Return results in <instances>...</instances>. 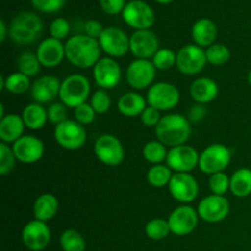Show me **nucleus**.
I'll use <instances>...</instances> for the list:
<instances>
[{
  "label": "nucleus",
  "instance_id": "obj_47",
  "mask_svg": "<svg viewBox=\"0 0 251 251\" xmlns=\"http://www.w3.org/2000/svg\"><path fill=\"white\" fill-rule=\"evenodd\" d=\"M83 29H85L86 36L95 39H100V37L102 36L103 31H104L102 24H100V21H97V20H88V21H86L85 26H83Z\"/></svg>",
  "mask_w": 251,
  "mask_h": 251
},
{
  "label": "nucleus",
  "instance_id": "obj_3",
  "mask_svg": "<svg viewBox=\"0 0 251 251\" xmlns=\"http://www.w3.org/2000/svg\"><path fill=\"white\" fill-rule=\"evenodd\" d=\"M43 31V21L34 12L22 11L11 20L9 36L12 42L21 46L31 44L39 38Z\"/></svg>",
  "mask_w": 251,
  "mask_h": 251
},
{
  "label": "nucleus",
  "instance_id": "obj_2",
  "mask_svg": "<svg viewBox=\"0 0 251 251\" xmlns=\"http://www.w3.org/2000/svg\"><path fill=\"white\" fill-rule=\"evenodd\" d=\"M154 132L157 140L162 144L176 147L185 145V142L190 139L191 125L186 117L178 113H172L161 118L157 126L154 127Z\"/></svg>",
  "mask_w": 251,
  "mask_h": 251
},
{
  "label": "nucleus",
  "instance_id": "obj_33",
  "mask_svg": "<svg viewBox=\"0 0 251 251\" xmlns=\"http://www.w3.org/2000/svg\"><path fill=\"white\" fill-rule=\"evenodd\" d=\"M166 145L162 144L161 141H150L142 149V156L147 162L152 164H161L167 158Z\"/></svg>",
  "mask_w": 251,
  "mask_h": 251
},
{
  "label": "nucleus",
  "instance_id": "obj_35",
  "mask_svg": "<svg viewBox=\"0 0 251 251\" xmlns=\"http://www.w3.org/2000/svg\"><path fill=\"white\" fill-rule=\"evenodd\" d=\"M145 233L147 237L152 240H162L168 237L171 233V227H169L168 221L163 218H154L147 222L145 227Z\"/></svg>",
  "mask_w": 251,
  "mask_h": 251
},
{
  "label": "nucleus",
  "instance_id": "obj_19",
  "mask_svg": "<svg viewBox=\"0 0 251 251\" xmlns=\"http://www.w3.org/2000/svg\"><path fill=\"white\" fill-rule=\"evenodd\" d=\"M159 50V41L151 29L135 31L130 37V51L137 59L153 58Z\"/></svg>",
  "mask_w": 251,
  "mask_h": 251
},
{
  "label": "nucleus",
  "instance_id": "obj_9",
  "mask_svg": "<svg viewBox=\"0 0 251 251\" xmlns=\"http://www.w3.org/2000/svg\"><path fill=\"white\" fill-rule=\"evenodd\" d=\"M95 154L100 162L109 167H117L124 161L125 150L114 135L104 134L96 140Z\"/></svg>",
  "mask_w": 251,
  "mask_h": 251
},
{
  "label": "nucleus",
  "instance_id": "obj_12",
  "mask_svg": "<svg viewBox=\"0 0 251 251\" xmlns=\"http://www.w3.org/2000/svg\"><path fill=\"white\" fill-rule=\"evenodd\" d=\"M171 233L178 237H185L196 229L199 225V213L189 205L179 206L174 208L168 217Z\"/></svg>",
  "mask_w": 251,
  "mask_h": 251
},
{
  "label": "nucleus",
  "instance_id": "obj_52",
  "mask_svg": "<svg viewBox=\"0 0 251 251\" xmlns=\"http://www.w3.org/2000/svg\"><path fill=\"white\" fill-rule=\"evenodd\" d=\"M248 81H249V83L251 85V70L249 71V75H248Z\"/></svg>",
  "mask_w": 251,
  "mask_h": 251
},
{
  "label": "nucleus",
  "instance_id": "obj_38",
  "mask_svg": "<svg viewBox=\"0 0 251 251\" xmlns=\"http://www.w3.org/2000/svg\"><path fill=\"white\" fill-rule=\"evenodd\" d=\"M16 161L17 159L12 151V147H10L5 142H1L0 144V174L1 176L9 174L14 169Z\"/></svg>",
  "mask_w": 251,
  "mask_h": 251
},
{
  "label": "nucleus",
  "instance_id": "obj_26",
  "mask_svg": "<svg viewBox=\"0 0 251 251\" xmlns=\"http://www.w3.org/2000/svg\"><path fill=\"white\" fill-rule=\"evenodd\" d=\"M59 211V201L53 194H42L37 198L33 205L34 220L48 222L53 220Z\"/></svg>",
  "mask_w": 251,
  "mask_h": 251
},
{
  "label": "nucleus",
  "instance_id": "obj_28",
  "mask_svg": "<svg viewBox=\"0 0 251 251\" xmlns=\"http://www.w3.org/2000/svg\"><path fill=\"white\" fill-rule=\"evenodd\" d=\"M22 119L29 130H39L48 122V112L39 103H31L26 105L22 112Z\"/></svg>",
  "mask_w": 251,
  "mask_h": 251
},
{
  "label": "nucleus",
  "instance_id": "obj_10",
  "mask_svg": "<svg viewBox=\"0 0 251 251\" xmlns=\"http://www.w3.org/2000/svg\"><path fill=\"white\" fill-rule=\"evenodd\" d=\"M206 50L196 44H186L176 53V68L184 75H196L205 68Z\"/></svg>",
  "mask_w": 251,
  "mask_h": 251
},
{
  "label": "nucleus",
  "instance_id": "obj_40",
  "mask_svg": "<svg viewBox=\"0 0 251 251\" xmlns=\"http://www.w3.org/2000/svg\"><path fill=\"white\" fill-rule=\"evenodd\" d=\"M91 105L95 109L97 114H104L109 110L112 100H110V96L105 90H98L93 93L91 97Z\"/></svg>",
  "mask_w": 251,
  "mask_h": 251
},
{
  "label": "nucleus",
  "instance_id": "obj_15",
  "mask_svg": "<svg viewBox=\"0 0 251 251\" xmlns=\"http://www.w3.org/2000/svg\"><path fill=\"white\" fill-rule=\"evenodd\" d=\"M153 63L146 59H135L126 69V81L134 90H145L151 87L156 76Z\"/></svg>",
  "mask_w": 251,
  "mask_h": 251
},
{
  "label": "nucleus",
  "instance_id": "obj_44",
  "mask_svg": "<svg viewBox=\"0 0 251 251\" xmlns=\"http://www.w3.org/2000/svg\"><path fill=\"white\" fill-rule=\"evenodd\" d=\"M66 0H31L32 5L37 10L46 14H54L63 9Z\"/></svg>",
  "mask_w": 251,
  "mask_h": 251
},
{
  "label": "nucleus",
  "instance_id": "obj_30",
  "mask_svg": "<svg viewBox=\"0 0 251 251\" xmlns=\"http://www.w3.org/2000/svg\"><path fill=\"white\" fill-rule=\"evenodd\" d=\"M172 176H173L172 169L168 166L154 164L149 169L146 178L150 185L153 188H164V186H168Z\"/></svg>",
  "mask_w": 251,
  "mask_h": 251
},
{
  "label": "nucleus",
  "instance_id": "obj_13",
  "mask_svg": "<svg viewBox=\"0 0 251 251\" xmlns=\"http://www.w3.org/2000/svg\"><path fill=\"white\" fill-rule=\"evenodd\" d=\"M100 49L110 58H122L130 50V38L118 27H107L98 39Z\"/></svg>",
  "mask_w": 251,
  "mask_h": 251
},
{
  "label": "nucleus",
  "instance_id": "obj_11",
  "mask_svg": "<svg viewBox=\"0 0 251 251\" xmlns=\"http://www.w3.org/2000/svg\"><path fill=\"white\" fill-rule=\"evenodd\" d=\"M200 154L193 146L180 145L172 147L167 154V166L176 173H190L199 167Z\"/></svg>",
  "mask_w": 251,
  "mask_h": 251
},
{
  "label": "nucleus",
  "instance_id": "obj_51",
  "mask_svg": "<svg viewBox=\"0 0 251 251\" xmlns=\"http://www.w3.org/2000/svg\"><path fill=\"white\" fill-rule=\"evenodd\" d=\"M154 1H157L158 4H169V2H172L173 0H154Z\"/></svg>",
  "mask_w": 251,
  "mask_h": 251
},
{
  "label": "nucleus",
  "instance_id": "obj_5",
  "mask_svg": "<svg viewBox=\"0 0 251 251\" xmlns=\"http://www.w3.org/2000/svg\"><path fill=\"white\" fill-rule=\"evenodd\" d=\"M232 161V152L226 145L212 144L200 154L199 168L202 173L212 174L223 172Z\"/></svg>",
  "mask_w": 251,
  "mask_h": 251
},
{
  "label": "nucleus",
  "instance_id": "obj_25",
  "mask_svg": "<svg viewBox=\"0 0 251 251\" xmlns=\"http://www.w3.org/2000/svg\"><path fill=\"white\" fill-rule=\"evenodd\" d=\"M190 96L196 103L207 104L218 96V85L210 77L196 78L190 86Z\"/></svg>",
  "mask_w": 251,
  "mask_h": 251
},
{
  "label": "nucleus",
  "instance_id": "obj_23",
  "mask_svg": "<svg viewBox=\"0 0 251 251\" xmlns=\"http://www.w3.org/2000/svg\"><path fill=\"white\" fill-rule=\"evenodd\" d=\"M217 33V26L210 19L198 20L191 28V38H193L194 44L201 48H208L215 44Z\"/></svg>",
  "mask_w": 251,
  "mask_h": 251
},
{
  "label": "nucleus",
  "instance_id": "obj_4",
  "mask_svg": "<svg viewBox=\"0 0 251 251\" xmlns=\"http://www.w3.org/2000/svg\"><path fill=\"white\" fill-rule=\"evenodd\" d=\"M90 92L91 83L88 78L81 74H73L61 82L59 97L66 107L75 109L80 104L86 103Z\"/></svg>",
  "mask_w": 251,
  "mask_h": 251
},
{
  "label": "nucleus",
  "instance_id": "obj_20",
  "mask_svg": "<svg viewBox=\"0 0 251 251\" xmlns=\"http://www.w3.org/2000/svg\"><path fill=\"white\" fill-rule=\"evenodd\" d=\"M22 242L27 249L32 251L46 249L50 242V229L48 225L38 220L28 222L22 230Z\"/></svg>",
  "mask_w": 251,
  "mask_h": 251
},
{
  "label": "nucleus",
  "instance_id": "obj_18",
  "mask_svg": "<svg viewBox=\"0 0 251 251\" xmlns=\"http://www.w3.org/2000/svg\"><path fill=\"white\" fill-rule=\"evenodd\" d=\"M11 147L17 161L25 164L36 163L44 154L43 141L33 135H24Z\"/></svg>",
  "mask_w": 251,
  "mask_h": 251
},
{
  "label": "nucleus",
  "instance_id": "obj_14",
  "mask_svg": "<svg viewBox=\"0 0 251 251\" xmlns=\"http://www.w3.org/2000/svg\"><path fill=\"white\" fill-rule=\"evenodd\" d=\"M168 189L172 198L181 203L193 202L199 195V183L190 173L173 174Z\"/></svg>",
  "mask_w": 251,
  "mask_h": 251
},
{
  "label": "nucleus",
  "instance_id": "obj_34",
  "mask_svg": "<svg viewBox=\"0 0 251 251\" xmlns=\"http://www.w3.org/2000/svg\"><path fill=\"white\" fill-rule=\"evenodd\" d=\"M60 245L64 251H85L86 249L85 239L75 229H66L61 234Z\"/></svg>",
  "mask_w": 251,
  "mask_h": 251
},
{
  "label": "nucleus",
  "instance_id": "obj_49",
  "mask_svg": "<svg viewBox=\"0 0 251 251\" xmlns=\"http://www.w3.org/2000/svg\"><path fill=\"white\" fill-rule=\"evenodd\" d=\"M7 33H9V29H7L6 24L4 20H0V42H4L6 39Z\"/></svg>",
  "mask_w": 251,
  "mask_h": 251
},
{
  "label": "nucleus",
  "instance_id": "obj_45",
  "mask_svg": "<svg viewBox=\"0 0 251 251\" xmlns=\"http://www.w3.org/2000/svg\"><path fill=\"white\" fill-rule=\"evenodd\" d=\"M100 9L108 15H118L124 11L126 6L125 0H100Z\"/></svg>",
  "mask_w": 251,
  "mask_h": 251
},
{
  "label": "nucleus",
  "instance_id": "obj_36",
  "mask_svg": "<svg viewBox=\"0 0 251 251\" xmlns=\"http://www.w3.org/2000/svg\"><path fill=\"white\" fill-rule=\"evenodd\" d=\"M206 59H207V63L212 65H225L230 59V50L225 44L215 43L206 49Z\"/></svg>",
  "mask_w": 251,
  "mask_h": 251
},
{
  "label": "nucleus",
  "instance_id": "obj_42",
  "mask_svg": "<svg viewBox=\"0 0 251 251\" xmlns=\"http://www.w3.org/2000/svg\"><path fill=\"white\" fill-rule=\"evenodd\" d=\"M74 114H75L76 122L82 125H88L95 120L97 113L95 112L92 105L88 104V103H83V104H80L74 109Z\"/></svg>",
  "mask_w": 251,
  "mask_h": 251
},
{
  "label": "nucleus",
  "instance_id": "obj_29",
  "mask_svg": "<svg viewBox=\"0 0 251 251\" xmlns=\"http://www.w3.org/2000/svg\"><path fill=\"white\" fill-rule=\"evenodd\" d=\"M230 193L235 198H248L251 195V169L239 168L230 176Z\"/></svg>",
  "mask_w": 251,
  "mask_h": 251
},
{
  "label": "nucleus",
  "instance_id": "obj_27",
  "mask_svg": "<svg viewBox=\"0 0 251 251\" xmlns=\"http://www.w3.org/2000/svg\"><path fill=\"white\" fill-rule=\"evenodd\" d=\"M147 100L142 97L140 93L127 92L124 93L118 100V109L125 117L134 118L141 115L142 112L146 109Z\"/></svg>",
  "mask_w": 251,
  "mask_h": 251
},
{
  "label": "nucleus",
  "instance_id": "obj_46",
  "mask_svg": "<svg viewBox=\"0 0 251 251\" xmlns=\"http://www.w3.org/2000/svg\"><path fill=\"white\" fill-rule=\"evenodd\" d=\"M141 118V123L145 126H157V124L161 120V114H159V110H157L153 107H146V109L142 112V114L140 115Z\"/></svg>",
  "mask_w": 251,
  "mask_h": 251
},
{
  "label": "nucleus",
  "instance_id": "obj_21",
  "mask_svg": "<svg viewBox=\"0 0 251 251\" xmlns=\"http://www.w3.org/2000/svg\"><path fill=\"white\" fill-rule=\"evenodd\" d=\"M37 58L44 68H55L66 58L65 44L55 38H46L37 48Z\"/></svg>",
  "mask_w": 251,
  "mask_h": 251
},
{
  "label": "nucleus",
  "instance_id": "obj_50",
  "mask_svg": "<svg viewBox=\"0 0 251 251\" xmlns=\"http://www.w3.org/2000/svg\"><path fill=\"white\" fill-rule=\"evenodd\" d=\"M0 90H5V76H0Z\"/></svg>",
  "mask_w": 251,
  "mask_h": 251
},
{
  "label": "nucleus",
  "instance_id": "obj_7",
  "mask_svg": "<svg viewBox=\"0 0 251 251\" xmlns=\"http://www.w3.org/2000/svg\"><path fill=\"white\" fill-rule=\"evenodd\" d=\"M123 19L125 24L135 31H142L153 26L156 15L153 9L144 0H131L123 11Z\"/></svg>",
  "mask_w": 251,
  "mask_h": 251
},
{
  "label": "nucleus",
  "instance_id": "obj_39",
  "mask_svg": "<svg viewBox=\"0 0 251 251\" xmlns=\"http://www.w3.org/2000/svg\"><path fill=\"white\" fill-rule=\"evenodd\" d=\"M208 185L213 195L223 196L228 190H230V178H228L227 174L223 172H220L210 176Z\"/></svg>",
  "mask_w": 251,
  "mask_h": 251
},
{
  "label": "nucleus",
  "instance_id": "obj_32",
  "mask_svg": "<svg viewBox=\"0 0 251 251\" xmlns=\"http://www.w3.org/2000/svg\"><path fill=\"white\" fill-rule=\"evenodd\" d=\"M31 86L29 77H27L20 71L10 74L9 76L5 77V90L12 95H24L29 90Z\"/></svg>",
  "mask_w": 251,
  "mask_h": 251
},
{
  "label": "nucleus",
  "instance_id": "obj_16",
  "mask_svg": "<svg viewBox=\"0 0 251 251\" xmlns=\"http://www.w3.org/2000/svg\"><path fill=\"white\" fill-rule=\"evenodd\" d=\"M229 201L225 196L210 195L203 198L198 206L199 217L208 223H217L229 215Z\"/></svg>",
  "mask_w": 251,
  "mask_h": 251
},
{
  "label": "nucleus",
  "instance_id": "obj_48",
  "mask_svg": "<svg viewBox=\"0 0 251 251\" xmlns=\"http://www.w3.org/2000/svg\"><path fill=\"white\" fill-rule=\"evenodd\" d=\"M206 114H207V109L205 108V105L200 104V103H196V104H194L193 107L189 109L188 119L189 122L199 123L206 117Z\"/></svg>",
  "mask_w": 251,
  "mask_h": 251
},
{
  "label": "nucleus",
  "instance_id": "obj_8",
  "mask_svg": "<svg viewBox=\"0 0 251 251\" xmlns=\"http://www.w3.org/2000/svg\"><path fill=\"white\" fill-rule=\"evenodd\" d=\"M180 100V92L169 82L153 83L147 92V104L157 110H171L178 105Z\"/></svg>",
  "mask_w": 251,
  "mask_h": 251
},
{
  "label": "nucleus",
  "instance_id": "obj_17",
  "mask_svg": "<svg viewBox=\"0 0 251 251\" xmlns=\"http://www.w3.org/2000/svg\"><path fill=\"white\" fill-rule=\"evenodd\" d=\"M93 78L100 90H110L120 82L122 69L113 58H100L93 66Z\"/></svg>",
  "mask_w": 251,
  "mask_h": 251
},
{
  "label": "nucleus",
  "instance_id": "obj_37",
  "mask_svg": "<svg viewBox=\"0 0 251 251\" xmlns=\"http://www.w3.org/2000/svg\"><path fill=\"white\" fill-rule=\"evenodd\" d=\"M151 61L157 70H169L176 65V54L172 49L161 48L154 54Z\"/></svg>",
  "mask_w": 251,
  "mask_h": 251
},
{
  "label": "nucleus",
  "instance_id": "obj_41",
  "mask_svg": "<svg viewBox=\"0 0 251 251\" xmlns=\"http://www.w3.org/2000/svg\"><path fill=\"white\" fill-rule=\"evenodd\" d=\"M49 32H50L51 38L59 39V41L66 38L69 36V32H70L69 21L63 19V17H58V19L53 20L50 27H49Z\"/></svg>",
  "mask_w": 251,
  "mask_h": 251
},
{
  "label": "nucleus",
  "instance_id": "obj_1",
  "mask_svg": "<svg viewBox=\"0 0 251 251\" xmlns=\"http://www.w3.org/2000/svg\"><path fill=\"white\" fill-rule=\"evenodd\" d=\"M100 49L98 39L91 38L86 34H76L65 43V55L69 63L80 69L93 68L100 59Z\"/></svg>",
  "mask_w": 251,
  "mask_h": 251
},
{
  "label": "nucleus",
  "instance_id": "obj_22",
  "mask_svg": "<svg viewBox=\"0 0 251 251\" xmlns=\"http://www.w3.org/2000/svg\"><path fill=\"white\" fill-rule=\"evenodd\" d=\"M61 82L53 75H46L37 78L31 86V96L34 103L46 104L55 100L60 93Z\"/></svg>",
  "mask_w": 251,
  "mask_h": 251
},
{
  "label": "nucleus",
  "instance_id": "obj_31",
  "mask_svg": "<svg viewBox=\"0 0 251 251\" xmlns=\"http://www.w3.org/2000/svg\"><path fill=\"white\" fill-rule=\"evenodd\" d=\"M41 66L37 54L31 53V51L22 53L17 59V69L27 77H33V76L38 75L41 71Z\"/></svg>",
  "mask_w": 251,
  "mask_h": 251
},
{
  "label": "nucleus",
  "instance_id": "obj_24",
  "mask_svg": "<svg viewBox=\"0 0 251 251\" xmlns=\"http://www.w3.org/2000/svg\"><path fill=\"white\" fill-rule=\"evenodd\" d=\"M26 127L22 115L9 114L0 119V139L5 144H14L24 136Z\"/></svg>",
  "mask_w": 251,
  "mask_h": 251
},
{
  "label": "nucleus",
  "instance_id": "obj_43",
  "mask_svg": "<svg viewBox=\"0 0 251 251\" xmlns=\"http://www.w3.org/2000/svg\"><path fill=\"white\" fill-rule=\"evenodd\" d=\"M48 112V120L53 124L59 125L63 122L68 120V112H66V105L64 103H53V104L49 105V108L47 109Z\"/></svg>",
  "mask_w": 251,
  "mask_h": 251
},
{
  "label": "nucleus",
  "instance_id": "obj_6",
  "mask_svg": "<svg viewBox=\"0 0 251 251\" xmlns=\"http://www.w3.org/2000/svg\"><path fill=\"white\" fill-rule=\"evenodd\" d=\"M54 139L63 149L75 151L85 145L86 140H87V131L83 125L78 122L68 119L61 124L55 125Z\"/></svg>",
  "mask_w": 251,
  "mask_h": 251
}]
</instances>
